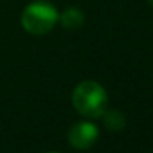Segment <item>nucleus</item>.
<instances>
[{"instance_id": "nucleus-1", "label": "nucleus", "mask_w": 153, "mask_h": 153, "mask_svg": "<svg viewBox=\"0 0 153 153\" xmlns=\"http://www.w3.org/2000/svg\"><path fill=\"white\" fill-rule=\"evenodd\" d=\"M73 104L84 117H102V114L107 110V92L96 81H84L74 89Z\"/></svg>"}, {"instance_id": "nucleus-2", "label": "nucleus", "mask_w": 153, "mask_h": 153, "mask_svg": "<svg viewBox=\"0 0 153 153\" xmlns=\"http://www.w3.org/2000/svg\"><path fill=\"white\" fill-rule=\"evenodd\" d=\"M58 10L46 0H36L25 7L22 13V27L31 35H45L56 25Z\"/></svg>"}, {"instance_id": "nucleus-3", "label": "nucleus", "mask_w": 153, "mask_h": 153, "mask_svg": "<svg viewBox=\"0 0 153 153\" xmlns=\"http://www.w3.org/2000/svg\"><path fill=\"white\" fill-rule=\"evenodd\" d=\"M99 138V130L92 122H77L68 133L69 143L77 150H87Z\"/></svg>"}, {"instance_id": "nucleus-4", "label": "nucleus", "mask_w": 153, "mask_h": 153, "mask_svg": "<svg viewBox=\"0 0 153 153\" xmlns=\"http://www.w3.org/2000/svg\"><path fill=\"white\" fill-rule=\"evenodd\" d=\"M58 20L68 30H77V28H81L84 25V13L81 10H77V8H68L63 15H59Z\"/></svg>"}, {"instance_id": "nucleus-5", "label": "nucleus", "mask_w": 153, "mask_h": 153, "mask_svg": "<svg viewBox=\"0 0 153 153\" xmlns=\"http://www.w3.org/2000/svg\"><path fill=\"white\" fill-rule=\"evenodd\" d=\"M102 117H104V125L109 130H112V132H119V130H122L125 127V117H123V114L115 109L105 110L102 114Z\"/></svg>"}, {"instance_id": "nucleus-6", "label": "nucleus", "mask_w": 153, "mask_h": 153, "mask_svg": "<svg viewBox=\"0 0 153 153\" xmlns=\"http://www.w3.org/2000/svg\"><path fill=\"white\" fill-rule=\"evenodd\" d=\"M148 4H150V5H152V7H153V0H148Z\"/></svg>"}]
</instances>
